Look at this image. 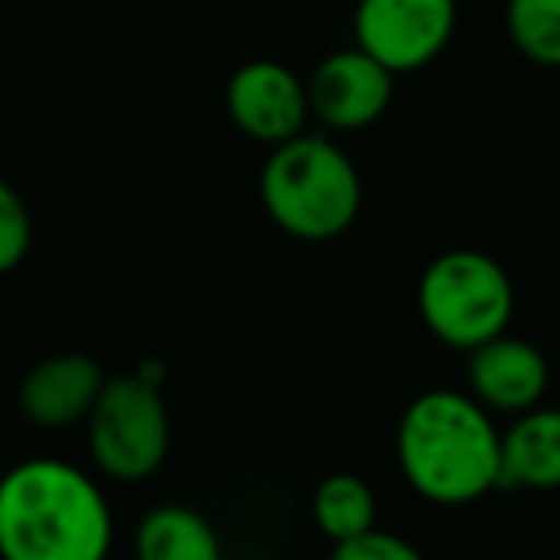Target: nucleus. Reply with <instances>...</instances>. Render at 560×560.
Returning <instances> with one entry per match:
<instances>
[{"mask_svg": "<svg viewBox=\"0 0 560 560\" xmlns=\"http://www.w3.org/2000/svg\"><path fill=\"white\" fill-rule=\"evenodd\" d=\"M112 511L85 468L32 457L0 476V552L9 560H101Z\"/></svg>", "mask_w": 560, "mask_h": 560, "instance_id": "1", "label": "nucleus"}, {"mask_svg": "<svg viewBox=\"0 0 560 560\" xmlns=\"http://www.w3.org/2000/svg\"><path fill=\"white\" fill-rule=\"evenodd\" d=\"M399 468L422 499L460 506L499 488L503 434L476 396L450 388L422 392L399 419Z\"/></svg>", "mask_w": 560, "mask_h": 560, "instance_id": "2", "label": "nucleus"}, {"mask_svg": "<svg viewBox=\"0 0 560 560\" xmlns=\"http://www.w3.org/2000/svg\"><path fill=\"white\" fill-rule=\"evenodd\" d=\"M261 203L284 234L327 242L358 219L361 177L342 147L323 135H296L272 147L261 170Z\"/></svg>", "mask_w": 560, "mask_h": 560, "instance_id": "3", "label": "nucleus"}, {"mask_svg": "<svg viewBox=\"0 0 560 560\" xmlns=\"http://www.w3.org/2000/svg\"><path fill=\"white\" fill-rule=\"evenodd\" d=\"M514 312L506 269L480 249H450L434 257L419 280V315L450 350H476L503 335Z\"/></svg>", "mask_w": 560, "mask_h": 560, "instance_id": "4", "label": "nucleus"}, {"mask_svg": "<svg viewBox=\"0 0 560 560\" xmlns=\"http://www.w3.org/2000/svg\"><path fill=\"white\" fill-rule=\"evenodd\" d=\"M89 450L104 476L150 480L170 453V411L147 376H108L89 411Z\"/></svg>", "mask_w": 560, "mask_h": 560, "instance_id": "5", "label": "nucleus"}, {"mask_svg": "<svg viewBox=\"0 0 560 560\" xmlns=\"http://www.w3.org/2000/svg\"><path fill=\"white\" fill-rule=\"evenodd\" d=\"M457 0H361L353 12L358 47L392 73L430 66L453 39Z\"/></svg>", "mask_w": 560, "mask_h": 560, "instance_id": "6", "label": "nucleus"}, {"mask_svg": "<svg viewBox=\"0 0 560 560\" xmlns=\"http://www.w3.org/2000/svg\"><path fill=\"white\" fill-rule=\"evenodd\" d=\"M226 112L242 135L280 147V142L304 135L312 104H307V85L289 66L257 58V62L234 70L231 85H226Z\"/></svg>", "mask_w": 560, "mask_h": 560, "instance_id": "7", "label": "nucleus"}, {"mask_svg": "<svg viewBox=\"0 0 560 560\" xmlns=\"http://www.w3.org/2000/svg\"><path fill=\"white\" fill-rule=\"evenodd\" d=\"M396 73L369 50L350 47L323 58L307 81V104L319 124L335 131H361L388 112Z\"/></svg>", "mask_w": 560, "mask_h": 560, "instance_id": "8", "label": "nucleus"}, {"mask_svg": "<svg viewBox=\"0 0 560 560\" xmlns=\"http://www.w3.org/2000/svg\"><path fill=\"white\" fill-rule=\"evenodd\" d=\"M468 381H472V396L488 411L522 415L541 404L545 388H549V365L537 346L503 330L468 350Z\"/></svg>", "mask_w": 560, "mask_h": 560, "instance_id": "9", "label": "nucleus"}, {"mask_svg": "<svg viewBox=\"0 0 560 560\" xmlns=\"http://www.w3.org/2000/svg\"><path fill=\"white\" fill-rule=\"evenodd\" d=\"M104 369L85 353H55L43 358L20 384V407L35 427H73L89 419L104 388Z\"/></svg>", "mask_w": 560, "mask_h": 560, "instance_id": "10", "label": "nucleus"}, {"mask_svg": "<svg viewBox=\"0 0 560 560\" xmlns=\"http://www.w3.org/2000/svg\"><path fill=\"white\" fill-rule=\"evenodd\" d=\"M499 488H560V407H529L511 422Z\"/></svg>", "mask_w": 560, "mask_h": 560, "instance_id": "11", "label": "nucleus"}, {"mask_svg": "<svg viewBox=\"0 0 560 560\" xmlns=\"http://www.w3.org/2000/svg\"><path fill=\"white\" fill-rule=\"evenodd\" d=\"M135 549L142 560H215L219 537L203 514L188 506H158L139 522Z\"/></svg>", "mask_w": 560, "mask_h": 560, "instance_id": "12", "label": "nucleus"}, {"mask_svg": "<svg viewBox=\"0 0 560 560\" xmlns=\"http://www.w3.org/2000/svg\"><path fill=\"white\" fill-rule=\"evenodd\" d=\"M312 511L319 529L330 541H346V537L361 534V529L376 526V495L361 476L335 472L315 488Z\"/></svg>", "mask_w": 560, "mask_h": 560, "instance_id": "13", "label": "nucleus"}, {"mask_svg": "<svg viewBox=\"0 0 560 560\" xmlns=\"http://www.w3.org/2000/svg\"><path fill=\"white\" fill-rule=\"evenodd\" d=\"M506 35L529 62L560 70V0H511Z\"/></svg>", "mask_w": 560, "mask_h": 560, "instance_id": "14", "label": "nucleus"}, {"mask_svg": "<svg viewBox=\"0 0 560 560\" xmlns=\"http://www.w3.org/2000/svg\"><path fill=\"white\" fill-rule=\"evenodd\" d=\"M27 249H32V211L9 180H0V277L16 269Z\"/></svg>", "mask_w": 560, "mask_h": 560, "instance_id": "15", "label": "nucleus"}, {"mask_svg": "<svg viewBox=\"0 0 560 560\" xmlns=\"http://www.w3.org/2000/svg\"><path fill=\"white\" fill-rule=\"evenodd\" d=\"M338 560H419V549L404 537L388 534V529H361V534L346 537V541L335 545Z\"/></svg>", "mask_w": 560, "mask_h": 560, "instance_id": "16", "label": "nucleus"}]
</instances>
